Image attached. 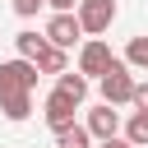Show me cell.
<instances>
[{
  "instance_id": "cell-1",
  "label": "cell",
  "mask_w": 148,
  "mask_h": 148,
  "mask_svg": "<svg viewBox=\"0 0 148 148\" xmlns=\"http://www.w3.org/2000/svg\"><path fill=\"white\" fill-rule=\"evenodd\" d=\"M134 69L125 65V60H111L106 65V74L97 79V88H102V102H111V106H130V97H134Z\"/></svg>"
},
{
  "instance_id": "cell-2",
  "label": "cell",
  "mask_w": 148,
  "mask_h": 148,
  "mask_svg": "<svg viewBox=\"0 0 148 148\" xmlns=\"http://www.w3.org/2000/svg\"><path fill=\"white\" fill-rule=\"evenodd\" d=\"M42 116H46V125H51V130H56V139H60L65 130H74V125H79V120H74V116H79V102L51 88V92H46V102H42Z\"/></svg>"
},
{
  "instance_id": "cell-3",
  "label": "cell",
  "mask_w": 148,
  "mask_h": 148,
  "mask_svg": "<svg viewBox=\"0 0 148 148\" xmlns=\"http://www.w3.org/2000/svg\"><path fill=\"white\" fill-rule=\"evenodd\" d=\"M32 88H37V60L14 56L0 65V92H32Z\"/></svg>"
},
{
  "instance_id": "cell-4",
  "label": "cell",
  "mask_w": 148,
  "mask_h": 148,
  "mask_svg": "<svg viewBox=\"0 0 148 148\" xmlns=\"http://www.w3.org/2000/svg\"><path fill=\"white\" fill-rule=\"evenodd\" d=\"M79 23H83V32L88 37H102L111 23H116V0H79Z\"/></svg>"
},
{
  "instance_id": "cell-5",
  "label": "cell",
  "mask_w": 148,
  "mask_h": 148,
  "mask_svg": "<svg viewBox=\"0 0 148 148\" xmlns=\"http://www.w3.org/2000/svg\"><path fill=\"white\" fill-rule=\"evenodd\" d=\"M111 60H116V56H111V46H106L102 37H88V42L79 46V74H83V79H102Z\"/></svg>"
},
{
  "instance_id": "cell-6",
  "label": "cell",
  "mask_w": 148,
  "mask_h": 148,
  "mask_svg": "<svg viewBox=\"0 0 148 148\" xmlns=\"http://www.w3.org/2000/svg\"><path fill=\"white\" fill-rule=\"evenodd\" d=\"M79 37H83V23H79V14H51V18H46V42H51V46L69 51Z\"/></svg>"
},
{
  "instance_id": "cell-7",
  "label": "cell",
  "mask_w": 148,
  "mask_h": 148,
  "mask_svg": "<svg viewBox=\"0 0 148 148\" xmlns=\"http://www.w3.org/2000/svg\"><path fill=\"white\" fill-rule=\"evenodd\" d=\"M83 125H88V134H92L97 143H102V139H116V134H120V111H116L111 102H102V106H92V111H88V120H83Z\"/></svg>"
},
{
  "instance_id": "cell-8",
  "label": "cell",
  "mask_w": 148,
  "mask_h": 148,
  "mask_svg": "<svg viewBox=\"0 0 148 148\" xmlns=\"http://www.w3.org/2000/svg\"><path fill=\"white\" fill-rule=\"evenodd\" d=\"M0 111H5V120H28L32 116V92H0Z\"/></svg>"
},
{
  "instance_id": "cell-9",
  "label": "cell",
  "mask_w": 148,
  "mask_h": 148,
  "mask_svg": "<svg viewBox=\"0 0 148 148\" xmlns=\"http://www.w3.org/2000/svg\"><path fill=\"white\" fill-rule=\"evenodd\" d=\"M65 69H69V56H65L60 46L46 42V46L37 51V74H65Z\"/></svg>"
},
{
  "instance_id": "cell-10",
  "label": "cell",
  "mask_w": 148,
  "mask_h": 148,
  "mask_svg": "<svg viewBox=\"0 0 148 148\" xmlns=\"http://www.w3.org/2000/svg\"><path fill=\"white\" fill-rule=\"evenodd\" d=\"M56 92H65V97H74V102L83 106V97H88V79L74 74V69H65V74H56Z\"/></svg>"
},
{
  "instance_id": "cell-11",
  "label": "cell",
  "mask_w": 148,
  "mask_h": 148,
  "mask_svg": "<svg viewBox=\"0 0 148 148\" xmlns=\"http://www.w3.org/2000/svg\"><path fill=\"white\" fill-rule=\"evenodd\" d=\"M42 46H46V32H42V37H37V32H32V28H23V32H18V37H14V51H18V56H23V60H37V51H42Z\"/></svg>"
},
{
  "instance_id": "cell-12",
  "label": "cell",
  "mask_w": 148,
  "mask_h": 148,
  "mask_svg": "<svg viewBox=\"0 0 148 148\" xmlns=\"http://www.w3.org/2000/svg\"><path fill=\"white\" fill-rule=\"evenodd\" d=\"M125 139H130L134 148H148V111H134V116L125 120Z\"/></svg>"
},
{
  "instance_id": "cell-13",
  "label": "cell",
  "mask_w": 148,
  "mask_h": 148,
  "mask_svg": "<svg viewBox=\"0 0 148 148\" xmlns=\"http://www.w3.org/2000/svg\"><path fill=\"white\" fill-rule=\"evenodd\" d=\"M130 69H148V37H130V46H125V56H120Z\"/></svg>"
},
{
  "instance_id": "cell-14",
  "label": "cell",
  "mask_w": 148,
  "mask_h": 148,
  "mask_svg": "<svg viewBox=\"0 0 148 148\" xmlns=\"http://www.w3.org/2000/svg\"><path fill=\"white\" fill-rule=\"evenodd\" d=\"M56 148H92V134H88V125H74V130H65Z\"/></svg>"
},
{
  "instance_id": "cell-15",
  "label": "cell",
  "mask_w": 148,
  "mask_h": 148,
  "mask_svg": "<svg viewBox=\"0 0 148 148\" xmlns=\"http://www.w3.org/2000/svg\"><path fill=\"white\" fill-rule=\"evenodd\" d=\"M9 5H14V14H18V18H32V14H37L46 0H9Z\"/></svg>"
},
{
  "instance_id": "cell-16",
  "label": "cell",
  "mask_w": 148,
  "mask_h": 148,
  "mask_svg": "<svg viewBox=\"0 0 148 148\" xmlns=\"http://www.w3.org/2000/svg\"><path fill=\"white\" fill-rule=\"evenodd\" d=\"M134 111H148V83H134V97H130Z\"/></svg>"
},
{
  "instance_id": "cell-17",
  "label": "cell",
  "mask_w": 148,
  "mask_h": 148,
  "mask_svg": "<svg viewBox=\"0 0 148 148\" xmlns=\"http://www.w3.org/2000/svg\"><path fill=\"white\" fill-rule=\"evenodd\" d=\"M46 5H51L56 14H74V9H79V0H46Z\"/></svg>"
},
{
  "instance_id": "cell-18",
  "label": "cell",
  "mask_w": 148,
  "mask_h": 148,
  "mask_svg": "<svg viewBox=\"0 0 148 148\" xmlns=\"http://www.w3.org/2000/svg\"><path fill=\"white\" fill-rule=\"evenodd\" d=\"M102 148H134V143H130L125 134H116V139H102Z\"/></svg>"
}]
</instances>
